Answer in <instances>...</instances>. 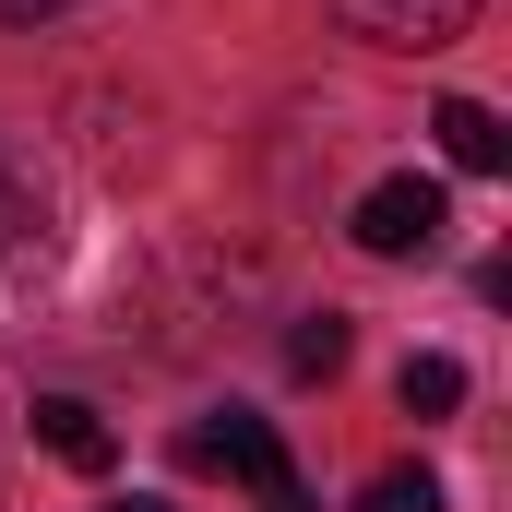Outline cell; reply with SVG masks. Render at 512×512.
<instances>
[{"mask_svg": "<svg viewBox=\"0 0 512 512\" xmlns=\"http://www.w3.org/2000/svg\"><path fill=\"white\" fill-rule=\"evenodd\" d=\"M36 441H48L72 477H108V453H120V441H108V417H96L84 393H36Z\"/></svg>", "mask_w": 512, "mask_h": 512, "instance_id": "cell-4", "label": "cell"}, {"mask_svg": "<svg viewBox=\"0 0 512 512\" xmlns=\"http://www.w3.org/2000/svg\"><path fill=\"white\" fill-rule=\"evenodd\" d=\"M12 227H24V203H12V179H0V251H12Z\"/></svg>", "mask_w": 512, "mask_h": 512, "instance_id": "cell-11", "label": "cell"}, {"mask_svg": "<svg viewBox=\"0 0 512 512\" xmlns=\"http://www.w3.org/2000/svg\"><path fill=\"white\" fill-rule=\"evenodd\" d=\"M36 12H72V0H0V24H36Z\"/></svg>", "mask_w": 512, "mask_h": 512, "instance_id": "cell-9", "label": "cell"}, {"mask_svg": "<svg viewBox=\"0 0 512 512\" xmlns=\"http://www.w3.org/2000/svg\"><path fill=\"white\" fill-rule=\"evenodd\" d=\"M346 227H358V251H370V262H417V251H441L453 203H441V179H417V167H405V179H370V191H358V215H346Z\"/></svg>", "mask_w": 512, "mask_h": 512, "instance_id": "cell-1", "label": "cell"}, {"mask_svg": "<svg viewBox=\"0 0 512 512\" xmlns=\"http://www.w3.org/2000/svg\"><path fill=\"white\" fill-rule=\"evenodd\" d=\"M393 405H405V417H453V405H465V358H441V346L405 358V370H393Z\"/></svg>", "mask_w": 512, "mask_h": 512, "instance_id": "cell-6", "label": "cell"}, {"mask_svg": "<svg viewBox=\"0 0 512 512\" xmlns=\"http://www.w3.org/2000/svg\"><path fill=\"white\" fill-rule=\"evenodd\" d=\"M262 512H310V489H298V477H286V489H262Z\"/></svg>", "mask_w": 512, "mask_h": 512, "instance_id": "cell-10", "label": "cell"}, {"mask_svg": "<svg viewBox=\"0 0 512 512\" xmlns=\"http://www.w3.org/2000/svg\"><path fill=\"white\" fill-rule=\"evenodd\" d=\"M382 48H453L465 24H477V0H346Z\"/></svg>", "mask_w": 512, "mask_h": 512, "instance_id": "cell-3", "label": "cell"}, {"mask_svg": "<svg viewBox=\"0 0 512 512\" xmlns=\"http://www.w3.org/2000/svg\"><path fill=\"white\" fill-rule=\"evenodd\" d=\"M441 155H453V167H465V179H501L512 167V131H501V108H477V96H441Z\"/></svg>", "mask_w": 512, "mask_h": 512, "instance_id": "cell-5", "label": "cell"}, {"mask_svg": "<svg viewBox=\"0 0 512 512\" xmlns=\"http://www.w3.org/2000/svg\"><path fill=\"white\" fill-rule=\"evenodd\" d=\"M191 465H203V477H239L251 501H262V489H286V477H298V465H286V441H274V417H239V405L191 429Z\"/></svg>", "mask_w": 512, "mask_h": 512, "instance_id": "cell-2", "label": "cell"}, {"mask_svg": "<svg viewBox=\"0 0 512 512\" xmlns=\"http://www.w3.org/2000/svg\"><path fill=\"white\" fill-rule=\"evenodd\" d=\"M358 512H441V477H429V465H382V477L358 489Z\"/></svg>", "mask_w": 512, "mask_h": 512, "instance_id": "cell-7", "label": "cell"}, {"mask_svg": "<svg viewBox=\"0 0 512 512\" xmlns=\"http://www.w3.org/2000/svg\"><path fill=\"white\" fill-rule=\"evenodd\" d=\"M120 512H167V501H120Z\"/></svg>", "mask_w": 512, "mask_h": 512, "instance_id": "cell-12", "label": "cell"}, {"mask_svg": "<svg viewBox=\"0 0 512 512\" xmlns=\"http://www.w3.org/2000/svg\"><path fill=\"white\" fill-rule=\"evenodd\" d=\"M286 370H298V382H322V370H346V322H334V310H310V322L286 334Z\"/></svg>", "mask_w": 512, "mask_h": 512, "instance_id": "cell-8", "label": "cell"}]
</instances>
